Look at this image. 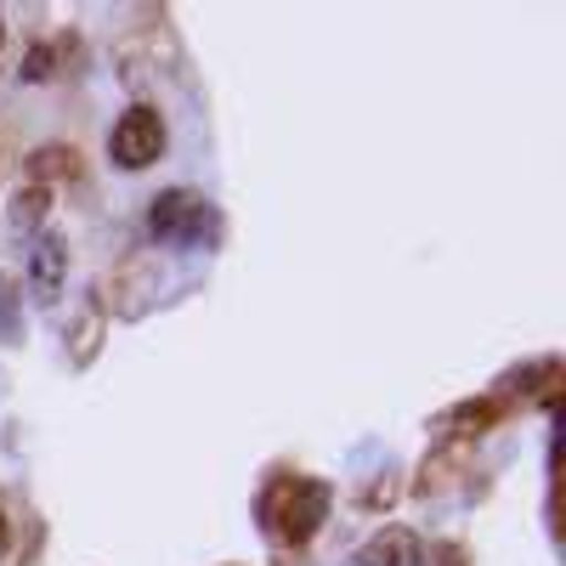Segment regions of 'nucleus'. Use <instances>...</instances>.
<instances>
[{
    "mask_svg": "<svg viewBox=\"0 0 566 566\" xmlns=\"http://www.w3.org/2000/svg\"><path fill=\"white\" fill-rule=\"evenodd\" d=\"M328 515V488L301 476V482H277L266 499H261V522L272 527V538L283 544H306Z\"/></svg>",
    "mask_w": 566,
    "mask_h": 566,
    "instance_id": "nucleus-1",
    "label": "nucleus"
},
{
    "mask_svg": "<svg viewBox=\"0 0 566 566\" xmlns=\"http://www.w3.org/2000/svg\"><path fill=\"white\" fill-rule=\"evenodd\" d=\"M148 232L154 239H170V244H199L216 232V205L187 193V187H170V193H159L148 205Z\"/></svg>",
    "mask_w": 566,
    "mask_h": 566,
    "instance_id": "nucleus-2",
    "label": "nucleus"
},
{
    "mask_svg": "<svg viewBox=\"0 0 566 566\" xmlns=\"http://www.w3.org/2000/svg\"><path fill=\"white\" fill-rule=\"evenodd\" d=\"M159 154H165V119H159V108H148V103L125 108L114 119V136H108V159L119 170H148Z\"/></svg>",
    "mask_w": 566,
    "mask_h": 566,
    "instance_id": "nucleus-3",
    "label": "nucleus"
},
{
    "mask_svg": "<svg viewBox=\"0 0 566 566\" xmlns=\"http://www.w3.org/2000/svg\"><path fill=\"white\" fill-rule=\"evenodd\" d=\"M357 566H419V538L408 527H380L357 549Z\"/></svg>",
    "mask_w": 566,
    "mask_h": 566,
    "instance_id": "nucleus-4",
    "label": "nucleus"
},
{
    "mask_svg": "<svg viewBox=\"0 0 566 566\" xmlns=\"http://www.w3.org/2000/svg\"><path fill=\"white\" fill-rule=\"evenodd\" d=\"M29 272H34V295H40V301H52V295H57V283H63V239H57V232H45V239L34 244Z\"/></svg>",
    "mask_w": 566,
    "mask_h": 566,
    "instance_id": "nucleus-5",
    "label": "nucleus"
},
{
    "mask_svg": "<svg viewBox=\"0 0 566 566\" xmlns=\"http://www.w3.org/2000/svg\"><path fill=\"white\" fill-rule=\"evenodd\" d=\"M493 419H499V402H459L453 413H442L448 431H459V424H464V431H488Z\"/></svg>",
    "mask_w": 566,
    "mask_h": 566,
    "instance_id": "nucleus-6",
    "label": "nucleus"
},
{
    "mask_svg": "<svg viewBox=\"0 0 566 566\" xmlns=\"http://www.w3.org/2000/svg\"><path fill=\"white\" fill-rule=\"evenodd\" d=\"M45 205H52V193H45V187H29V193H18V199H12V227H18V232H34L40 216H45Z\"/></svg>",
    "mask_w": 566,
    "mask_h": 566,
    "instance_id": "nucleus-7",
    "label": "nucleus"
},
{
    "mask_svg": "<svg viewBox=\"0 0 566 566\" xmlns=\"http://www.w3.org/2000/svg\"><path fill=\"white\" fill-rule=\"evenodd\" d=\"M23 80H52V52H45V45H34V52H29V63H23Z\"/></svg>",
    "mask_w": 566,
    "mask_h": 566,
    "instance_id": "nucleus-8",
    "label": "nucleus"
},
{
    "mask_svg": "<svg viewBox=\"0 0 566 566\" xmlns=\"http://www.w3.org/2000/svg\"><path fill=\"white\" fill-rule=\"evenodd\" d=\"M7 312H12V277H0V335H12V323H7Z\"/></svg>",
    "mask_w": 566,
    "mask_h": 566,
    "instance_id": "nucleus-9",
    "label": "nucleus"
},
{
    "mask_svg": "<svg viewBox=\"0 0 566 566\" xmlns=\"http://www.w3.org/2000/svg\"><path fill=\"white\" fill-rule=\"evenodd\" d=\"M0 549H7V515H0Z\"/></svg>",
    "mask_w": 566,
    "mask_h": 566,
    "instance_id": "nucleus-10",
    "label": "nucleus"
},
{
    "mask_svg": "<svg viewBox=\"0 0 566 566\" xmlns=\"http://www.w3.org/2000/svg\"><path fill=\"white\" fill-rule=\"evenodd\" d=\"M0 40H7V29H0Z\"/></svg>",
    "mask_w": 566,
    "mask_h": 566,
    "instance_id": "nucleus-11",
    "label": "nucleus"
}]
</instances>
